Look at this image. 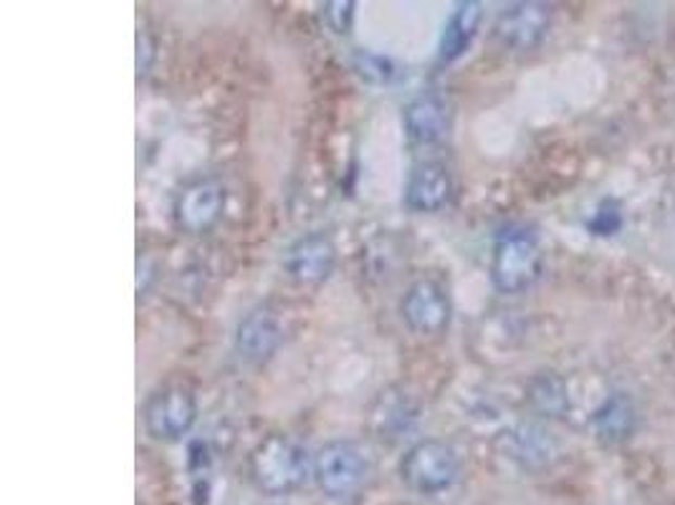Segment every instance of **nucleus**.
Listing matches in <instances>:
<instances>
[{
	"label": "nucleus",
	"mask_w": 675,
	"mask_h": 505,
	"mask_svg": "<svg viewBox=\"0 0 675 505\" xmlns=\"http://www.w3.org/2000/svg\"><path fill=\"white\" fill-rule=\"evenodd\" d=\"M251 480L266 495H289L314 476V460L307 447L289 434H268L261 440L248 460Z\"/></svg>",
	"instance_id": "f257e3e1"
},
{
	"label": "nucleus",
	"mask_w": 675,
	"mask_h": 505,
	"mask_svg": "<svg viewBox=\"0 0 675 505\" xmlns=\"http://www.w3.org/2000/svg\"><path fill=\"white\" fill-rule=\"evenodd\" d=\"M541 274V248L532 230H503L493 245L491 278L501 293H522Z\"/></svg>",
	"instance_id": "f03ea898"
},
{
	"label": "nucleus",
	"mask_w": 675,
	"mask_h": 505,
	"mask_svg": "<svg viewBox=\"0 0 675 505\" xmlns=\"http://www.w3.org/2000/svg\"><path fill=\"white\" fill-rule=\"evenodd\" d=\"M458 455L455 450L440 440H421L402 457L400 476L410 491L421 495H436L448 491L455 483Z\"/></svg>",
	"instance_id": "7ed1b4c3"
},
{
	"label": "nucleus",
	"mask_w": 675,
	"mask_h": 505,
	"mask_svg": "<svg viewBox=\"0 0 675 505\" xmlns=\"http://www.w3.org/2000/svg\"><path fill=\"white\" fill-rule=\"evenodd\" d=\"M367 476V457L352 440H332L314 455V480L329 498L352 495Z\"/></svg>",
	"instance_id": "20e7f679"
},
{
	"label": "nucleus",
	"mask_w": 675,
	"mask_h": 505,
	"mask_svg": "<svg viewBox=\"0 0 675 505\" xmlns=\"http://www.w3.org/2000/svg\"><path fill=\"white\" fill-rule=\"evenodd\" d=\"M198 419V402L185 387H165L145 404V427L154 440H180Z\"/></svg>",
	"instance_id": "39448f33"
},
{
	"label": "nucleus",
	"mask_w": 675,
	"mask_h": 505,
	"mask_svg": "<svg viewBox=\"0 0 675 505\" xmlns=\"http://www.w3.org/2000/svg\"><path fill=\"white\" fill-rule=\"evenodd\" d=\"M400 314L415 333L433 337V333L448 329L453 306H450V296L443 286L433 278H423L408 289L400 303Z\"/></svg>",
	"instance_id": "423d86ee"
},
{
	"label": "nucleus",
	"mask_w": 675,
	"mask_h": 505,
	"mask_svg": "<svg viewBox=\"0 0 675 505\" xmlns=\"http://www.w3.org/2000/svg\"><path fill=\"white\" fill-rule=\"evenodd\" d=\"M225 207V188L213 180V177H205V180L190 182L188 188H183L180 195L175 200V223L180 225L185 232H198L211 230L218 217L223 215Z\"/></svg>",
	"instance_id": "0eeeda50"
},
{
	"label": "nucleus",
	"mask_w": 675,
	"mask_h": 505,
	"mask_svg": "<svg viewBox=\"0 0 675 505\" xmlns=\"http://www.w3.org/2000/svg\"><path fill=\"white\" fill-rule=\"evenodd\" d=\"M549 8L541 3H514L499 15L493 34L511 51H532L549 30Z\"/></svg>",
	"instance_id": "6e6552de"
},
{
	"label": "nucleus",
	"mask_w": 675,
	"mask_h": 505,
	"mask_svg": "<svg viewBox=\"0 0 675 505\" xmlns=\"http://www.w3.org/2000/svg\"><path fill=\"white\" fill-rule=\"evenodd\" d=\"M337 263V248L324 232L297 240L286 253V274L301 286H314L327 281Z\"/></svg>",
	"instance_id": "1a4fd4ad"
},
{
	"label": "nucleus",
	"mask_w": 675,
	"mask_h": 505,
	"mask_svg": "<svg viewBox=\"0 0 675 505\" xmlns=\"http://www.w3.org/2000/svg\"><path fill=\"white\" fill-rule=\"evenodd\" d=\"M282 339V324H278L274 311L253 308L251 314L240 318L236 329V352L248 364H261L276 352Z\"/></svg>",
	"instance_id": "9d476101"
},
{
	"label": "nucleus",
	"mask_w": 675,
	"mask_h": 505,
	"mask_svg": "<svg viewBox=\"0 0 675 505\" xmlns=\"http://www.w3.org/2000/svg\"><path fill=\"white\" fill-rule=\"evenodd\" d=\"M450 192H453V180L448 169L438 162H425V165L413 167L408 177L405 202L415 213H436L446 207Z\"/></svg>",
	"instance_id": "9b49d317"
},
{
	"label": "nucleus",
	"mask_w": 675,
	"mask_h": 505,
	"mask_svg": "<svg viewBox=\"0 0 675 505\" xmlns=\"http://www.w3.org/2000/svg\"><path fill=\"white\" fill-rule=\"evenodd\" d=\"M402 119H405L408 137L417 144L440 142V139L448 135L450 127L448 104L436 94H425L410 101Z\"/></svg>",
	"instance_id": "f8f14e48"
},
{
	"label": "nucleus",
	"mask_w": 675,
	"mask_h": 505,
	"mask_svg": "<svg viewBox=\"0 0 675 505\" xmlns=\"http://www.w3.org/2000/svg\"><path fill=\"white\" fill-rule=\"evenodd\" d=\"M499 447L509 460L524 465V468H539V465L552 460L554 455V442L549 440L545 430L534 425H522L503 432L499 438Z\"/></svg>",
	"instance_id": "ddd939ff"
},
{
	"label": "nucleus",
	"mask_w": 675,
	"mask_h": 505,
	"mask_svg": "<svg viewBox=\"0 0 675 505\" xmlns=\"http://www.w3.org/2000/svg\"><path fill=\"white\" fill-rule=\"evenodd\" d=\"M480 23V5L478 3H458L453 15H450L443 36H440V49L438 59L440 64H450L458 56H463L465 49H468L473 36H476Z\"/></svg>",
	"instance_id": "4468645a"
},
{
	"label": "nucleus",
	"mask_w": 675,
	"mask_h": 505,
	"mask_svg": "<svg viewBox=\"0 0 675 505\" xmlns=\"http://www.w3.org/2000/svg\"><path fill=\"white\" fill-rule=\"evenodd\" d=\"M635 425V412L633 404L625 397H612L597 409L595 415V427L600 432L602 440L608 442H620L630 434Z\"/></svg>",
	"instance_id": "2eb2a0df"
},
{
	"label": "nucleus",
	"mask_w": 675,
	"mask_h": 505,
	"mask_svg": "<svg viewBox=\"0 0 675 505\" xmlns=\"http://www.w3.org/2000/svg\"><path fill=\"white\" fill-rule=\"evenodd\" d=\"M415 417V409L408 407V402L398 397L392 392H383L377 400V409H375V422L377 430L385 434H400L402 430H408L410 419Z\"/></svg>",
	"instance_id": "dca6fc26"
},
{
	"label": "nucleus",
	"mask_w": 675,
	"mask_h": 505,
	"mask_svg": "<svg viewBox=\"0 0 675 505\" xmlns=\"http://www.w3.org/2000/svg\"><path fill=\"white\" fill-rule=\"evenodd\" d=\"M532 402H534V407L547 412V415H562L566 407V392H564L562 379L552 377V375L534 379Z\"/></svg>",
	"instance_id": "f3484780"
},
{
	"label": "nucleus",
	"mask_w": 675,
	"mask_h": 505,
	"mask_svg": "<svg viewBox=\"0 0 675 505\" xmlns=\"http://www.w3.org/2000/svg\"><path fill=\"white\" fill-rule=\"evenodd\" d=\"M324 18H327L329 28L335 34H349L352 28V18H354V3L352 0H335V3L324 5Z\"/></svg>",
	"instance_id": "a211bd4d"
},
{
	"label": "nucleus",
	"mask_w": 675,
	"mask_h": 505,
	"mask_svg": "<svg viewBox=\"0 0 675 505\" xmlns=\"http://www.w3.org/2000/svg\"><path fill=\"white\" fill-rule=\"evenodd\" d=\"M357 72L370 81H387L390 79V61L375 56V53H360L357 56Z\"/></svg>",
	"instance_id": "6ab92c4d"
},
{
	"label": "nucleus",
	"mask_w": 675,
	"mask_h": 505,
	"mask_svg": "<svg viewBox=\"0 0 675 505\" xmlns=\"http://www.w3.org/2000/svg\"><path fill=\"white\" fill-rule=\"evenodd\" d=\"M617 225H620L617 213L610 215L608 210H600V213H597V217L592 220V230L600 232V236H610L612 230H617Z\"/></svg>",
	"instance_id": "aec40b11"
}]
</instances>
